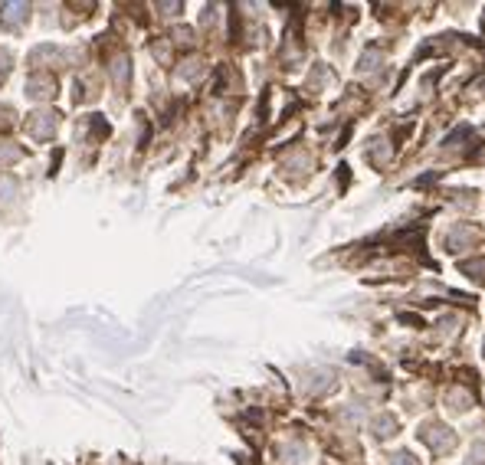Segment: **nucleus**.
Segmentation results:
<instances>
[{
  "label": "nucleus",
  "mask_w": 485,
  "mask_h": 465,
  "mask_svg": "<svg viewBox=\"0 0 485 465\" xmlns=\"http://www.w3.org/2000/svg\"><path fill=\"white\" fill-rule=\"evenodd\" d=\"M27 128L37 141H43V138H49V134L56 132V115L53 112H33L27 118Z\"/></svg>",
  "instance_id": "nucleus-1"
},
{
  "label": "nucleus",
  "mask_w": 485,
  "mask_h": 465,
  "mask_svg": "<svg viewBox=\"0 0 485 465\" xmlns=\"http://www.w3.org/2000/svg\"><path fill=\"white\" fill-rule=\"evenodd\" d=\"M423 439H427L429 446H433V452H439V456L449 452L453 442H456V436H453L446 426H427V429H423Z\"/></svg>",
  "instance_id": "nucleus-2"
},
{
  "label": "nucleus",
  "mask_w": 485,
  "mask_h": 465,
  "mask_svg": "<svg viewBox=\"0 0 485 465\" xmlns=\"http://www.w3.org/2000/svg\"><path fill=\"white\" fill-rule=\"evenodd\" d=\"M27 17V4H4L0 7V20L4 23H17V20Z\"/></svg>",
  "instance_id": "nucleus-3"
},
{
  "label": "nucleus",
  "mask_w": 485,
  "mask_h": 465,
  "mask_svg": "<svg viewBox=\"0 0 485 465\" xmlns=\"http://www.w3.org/2000/svg\"><path fill=\"white\" fill-rule=\"evenodd\" d=\"M20 154H23V151H20V148H10L7 141L0 144V164H13V161H17V158H20Z\"/></svg>",
  "instance_id": "nucleus-4"
},
{
  "label": "nucleus",
  "mask_w": 485,
  "mask_h": 465,
  "mask_svg": "<svg viewBox=\"0 0 485 465\" xmlns=\"http://www.w3.org/2000/svg\"><path fill=\"white\" fill-rule=\"evenodd\" d=\"M393 465H417V462H413L410 452H397V456H393Z\"/></svg>",
  "instance_id": "nucleus-5"
}]
</instances>
